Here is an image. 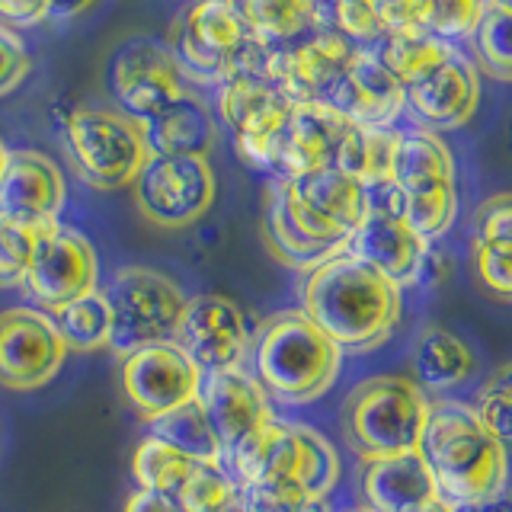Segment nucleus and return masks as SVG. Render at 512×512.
<instances>
[{"instance_id":"obj_1","label":"nucleus","mask_w":512,"mask_h":512,"mask_svg":"<svg viewBox=\"0 0 512 512\" xmlns=\"http://www.w3.org/2000/svg\"><path fill=\"white\" fill-rule=\"evenodd\" d=\"M301 311L343 352H368L391 340L404 314V288L349 250L301 279Z\"/></svg>"},{"instance_id":"obj_2","label":"nucleus","mask_w":512,"mask_h":512,"mask_svg":"<svg viewBox=\"0 0 512 512\" xmlns=\"http://www.w3.org/2000/svg\"><path fill=\"white\" fill-rule=\"evenodd\" d=\"M416 455L423 458L439 500L448 506L484 503L509 487V452L464 400H429Z\"/></svg>"},{"instance_id":"obj_3","label":"nucleus","mask_w":512,"mask_h":512,"mask_svg":"<svg viewBox=\"0 0 512 512\" xmlns=\"http://www.w3.org/2000/svg\"><path fill=\"white\" fill-rule=\"evenodd\" d=\"M253 378L269 400L304 407L324 397L340 378L343 349L304 311H279L263 320L250 346Z\"/></svg>"},{"instance_id":"obj_4","label":"nucleus","mask_w":512,"mask_h":512,"mask_svg":"<svg viewBox=\"0 0 512 512\" xmlns=\"http://www.w3.org/2000/svg\"><path fill=\"white\" fill-rule=\"evenodd\" d=\"M388 183L400 202V215L429 244H436L455 224V160L436 132H429V128L397 132Z\"/></svg>"},{"instance_id":"obj_5","label":"nucleus","mask_w":512,"mask_h":512,"mask_svg":"<svg viewBox=\"0 0 512 512\" xmlns=\"http://www.w3.org/2000/svg\"><path fill=\"white\" fill-rule=\"evenodd\" d=\"M429 397L407 375L359 381L343 404V432L362 461L416 452L426 426Z\"/></svg>"},{"instance_id":"obj_6","label":"nucleus","mask_w":512,"mask_h":512,"mask_svg":"<svg viewBox=\"0 0 512 512\" xmlns=\"http://www.w3.org/2000/svg\"><path fill=\"white\" fill-rule=\"evenodd\" d=\"M170 55L183 77L221 87L244 68H263L269 45L247 29L231 0H196L170 36Z\"/></svg>"},{"instance_id":"obj_7","label":"nucleus","mask_w":512,"mask_h":512,"mask_svg":"<svg viewBox=\"0 0 512 512\" xmlns=\"http://www.w3.org/2000/svg\"><path fill=\"white\" fill-rule=\"evenodd\" d=\"M64 148L77 176L93 189L132 186L151 157L141 125L119 109H74L64 122Z\"/></svg>"},{"instance_id":"obj_8","label":"nucleus","mask_w":512,"mask_h":512,"mask_svg":"<svg viewBox=\"0 0 512 512\" xmlns=\"http://www.w3.org/2000/svg\"><path fill=\"white\" fill-rule=\"evenodd\" d=\"M103 295L112 311L109 349L122 359L138 349L170 343L186 308L183 288L148 266L119 269Z\"/></svg>"},{"instance_id":"obj_9","label":"nucleus","mask_w":512,"mask_h":512,"mask_svg":"<svg viewBox=\"0 0 512 512\" xmlns=\"http://www.w3.org/2000/svg\"><path fill=\"white\" fill-rule=\"evenodd\" d=\"M221 119L234 132V148L240 160L256 170L276 173L285 125L295 103L272 84L263 68H244L218 87Z\"/></svg>"},{"instance_id":"obj_10","label":"nucleus","mask_w":512,"mask_h":512,"mask_svg":"<svg viewBox=\"0 0 512 512\" xmlns=\"http://www.w3.org/2000/svg\"><path fill=\"white\" fill-rule=\"evenodd\" d=\"M132 189L144 218L164 231H180L196 224L215 205L218 183L208 157L151 154Z\"/></svg>"},{"instance_id":"obj_11","label":"nucleus","mask_w":512,"mask_h":512,"mask_svg":"<svg viewBox=\"0 0 512 512\" xmlns=\"http://www.w3.org/2000/svg\"><path fill=\"white\" fill-rule=\"evenodd\" d=\"M368 208L356 231H352L346 250L359 256L362 263L378 269L384 279H391L397 288H410L423 279L426 260L432 244L416 234L407 218L400 215V202L391 183L365 189Z\"/></svg>"},{"instance_id":"obj_12","label":"nucleus","mask_w":512,"mask_h":512,"mask_svg":"<svg viewBox=\"0 0 512 512\" xmlns=\"http://www.w3.org/2000/svg\"><path fill=\"white\" fill-rule=\"evenodd\" d=\"M100 282V260L90 240L64 224H52L36 234L32 260L23 288L39 311H58L68 301L87 295Z\"/></svg>"},{"instance_id":"obj_13","label":"nucleus","mask_w":512,"mask_h":512,"mask_svg":"<svg viewBox=\"0 0 512 512\" xmlns=\"http://www.w3.org/2000/svg\"><path fill=\"white\" fill-rule=\"evenodd\" d=\"M359 45H352L333 26H324L292 45H269L266 77L276 84L288 100L298 103H324L356 58Z\"/></svg>"},{"instance_id":"obj_14","label":"nucleus","mask_w":512,"mask_h":512,"mask_svg":"<svg viewBox=\"0 0 512 512\" xmlns=\"http://www.w3.org/2000/svg\"><path fill=\"white\" fill-rule=\"evenodd\" d=\"M68 346L39 308H7L0 311V384L7 391H39L52 381Z\"/></svg>"},{"instance_id":"obj_15","label":"nucleus","mask_w":512,"mask_h":512,"mask_svg":"<svg viewBox=\"0 0 512 512\" xmlns=\"http://www.w3.org/2000/svg\"><path fill=\"white\" fill-rule=\"evenodd\" d=\"M202 378V368L173 340L138 349L122 359V391L144 416V423H154L157 416L196 400Z\"/></svg>"},{"instance_id":"obj_16","label":"nucleus","mask_w":512,"mask_h":512,"mask_svg":"<svg viewBox=\"0 0 512 512\" xmlns=\"http://www.w3.org/2000/svg\"><path fill=\"white\" fill-rule=\"evenodd\" d=\"M173 343L196 362L202 372H224L244 365L250 352V330L240 304L224 295L186 298V308L176 324Z\"/></svg>"},{"instance_id":"obj_17","label":"nucleus","mask_w":512,"mask_h":512,"mask_svg":"<svg viewBox=\"0 0 512 512\" xmlns=\"http://www.w3.org/2000/svg\"><path fill=\"white\" fill-rule=\"evenodd\" d=\"M64 173L42 151H10L0 173V221L20 224L26 231H45L58 224L64 208Z\"/></svg>"},{"instance_id":"obj_18","label":"nucleus","mask_w":512,"mask_h":512,"mask_svg":"<svg viewBox=\"0 0 512 512\" xmlns=\"http://www.w3.org/2000/svg\"><path fill=\"white\" fill-rule=\"evenodd\" d=\"M112 96L119 112L135 122H144L167 109L176 96H183V74L176 68L170 48L157 42H132L112 61L109 71Z\"/></svg>"},{"instance_id":"obj_19","label":"nucleus","mask_w":512,"mask_h":512,"mask_svg":"<svg viewBox=\"0 0 512 512\" xmlns=\"http://www.w3.org/2000/svg\"><path fill=\"white\" fill-rule=\"evenodd\" d=\"M324 106L340 112L352 125L391 128L400 112L407 109V93L372 48H359L356 58L349 61L346 74L336 80Z\"/></svg>"},{"instance_id":"obj_20","label":"nucleus","mask_w":512,"mask_h":512,"mask_svg":"<svg viewBox=\"0 0 512 512\" xmlns=\"http://www.w3.org/2000/svg\"><path fill=\"white\" fill-rule=\"evenodd\" d=\"M404 93L407 109L420 119V128H429L436 135L452 132L474 116L480 100V71L468 55L455 48L452 58L442 61L423 80L410 84Z\"/></svg>"},{"instance_id":"obj_21","label":"nucleus","mask_w":512,"mask_h":512,"mask_svg":"<svg viewBox=\"0 0 512 512\" xmlns=\"http://www.w3.org/2000/svg\"><path fill=\"white\" fill-rule=\"evenodd\" d=\"M199 400L218 432L221 448H231L250 432L276 420L272 400L244 365L224 368V372H205Z\"/></svg>"},{"instance_id":"obj_22","label":"nucleus","mask_w":512,"mask_h":512,"mask_svg":"<svg viewBox=\"0 0 512 512\" xmlns=\"http://www.w3.org/2000/svg\"><path fill=\"white\" fill-rule=\"evenodd\" d=\"M346 122L340 112H333L324 103H298L292 109V119L285 125L282 151H279V167L276 176H301L333 167L340 141L346 135Z\"/></svg>"},{"instance_id":"obj_23","label":"nucleus","mask_w":512,"mask_h":512,"mask_svg":"<svg viewBox=\"0 0 512 512\" xmlns=\"http://www.w3.org/2000/svg\"><path fill=\"white\" fill-rule=\"evenodd\" d=\"M362 500L368 512H423L439 493L416 452L372 458L362 468Z\"/></svg>"},{"instance_id":"obj_24","label":"nucleus","mask_w":512,"mask_h":512,"mask_svg":"<svg viewBox=\"0 0 512 512\" xmlns=\"http://www.w3.org/2000/svg\"><path fill=\"white\" fill-rule=\"evenodd\" d=\"M471 263L487 295L512 301V192L490 196L477 208Z\"/></svg>"},{"instance_id":"obj_25","label":"nucleus","mask_w":512,"mask_h":512,"mask_svg":"<svg viewBox=\"0 0 512 512\" xmlns=\"http://www.w3.org/2000/svg\"><path fill=\"white\" fill-rule=\"evenodd\" d=\"M151 154L205 157L218 141V122L199 96L183 93L157 116L138 122Z\"/></svg>"},{"instance_id":"obj_26","label":"nucleus","mask_w":512,"mask_h":512,"mask_svg":"<svg viewBox=\"0 0 512 512\" xmlns=\"http://www.w3.org/2000/svg\"><path fill=\"white\" fill-rule=\"evenodd\" d=\"M474 349L445 327H426L410 349V381L429 400L458 391L474 375Z\"/></svg>"},{"instance_id":"obj_27","label":"nucleus","mask_w":512,"mask_h":512,"mask_svg":"<svg viewBox=\"0 0 512 512\" xmlns=\"http://www.w3.org/2000/svg\"><path fill=\"white\" fill-rule=\"evenodd\" d=\"M240 20L263 45H292L311 32L330 26L327 7L320 0H231Z\"/></svg>"},{"instance_id":"obj_28","label":"nucleus","mask_w":512,"mask_h":512,"mask_svg":"<svg viewBox=\"0 0 512 512\" xmlns=\"http://www.w3.org/2000/svg\"><path fill=\"white\" fill-rule=\"evenodd\" d=\"M394 144H397V128L349 125L340 141V151H336L333 167L352 176L365 189L381 186L391 176Z\"/></svg>"},{"instance_id":"obj_29","label":"nucleus","mask_w":512,"mask_h":512,"mask_svg":"<svg viewBox=\"0 0 512 512\" xmlns=\"http://www.w3.org/2000/svg\"><path fill=\"white\" fill-rule=\"evenodd\" d=\"M372 52L381 58L384 68L400 80V87L407 90L416 80H423L426 74L436 71L442 61L452 58L455 45L429 36L426 29H413V32H384Z\"/></svg>"},{"instance_id":"obj_30","label":"nucleus","mask_w":512,"mask_h":512,"mask_svg":"<svg viewBox=\"0 0 512 512\" xmlns=\"http://www.w3.org/2000/svg\"><path fill=\"white\" fill-rule=\"evenodd\" d=\"M151 436L167 442L170 448H176V452L192 458V461L221 464V458H224L221 439H218L212 420H208V413H205L199 397L164 413V416H157V420L151 423Z\"/></svg>"},{"instance_id":"obj_31","label":"nucleus","mask_w":512,"mask_h":512,"mask_svg":"<svg viewBox=\"0 0 512 512\" xmlns=\"http://www.w3.org/2000/svg\"><path fill=\"white\" fill-rule=\"evenodd\" d=\"M52 324L61 336V343L74 349V352H96V349H109L112 340V311L109 301L100 288L68 301L64 308L48 314Z\"/></svg>"},{"instance_id":"obj_32","label":"nucleus","mask_w":512,"mask_h":512,"mask_svg":"<svg viewBox=\"0 0 512 512\" xmlns=\"http://www.w3.org/2000/svg\"><path fill=\"white\" fill-rule=\"evenodd\" d=\"M173 500L180 512H234L244 503V490L224 471V464L196 461Z\"/></svg>"},{"instance_id":"obj_33","label":"nucleus","mask_w":512,"mask_h":512,"mask_svg":"<svg viewBox=\"0 0 512 512\" xmlns=\"http://www.w3.org/2000/svg\"><path fill=\"white\" fill-rule=\"evenodd\" d=\"M477 71H484L493 80L512 84V13L487 0L484 13L471 32Z\"/></svg>"},{"instance_id":"obj_34","label":"nucleus","mask_w":512,"mask_h":512,"mask_svg":"<svg viewBox=\"0 0 512 512\" xmlns=\"http://www.w3.org/2000/svg\"><path fill=\"white\" fill-rule=\"evenodd\" d=\"M192 464H196V461L180 455L167 442L148 436V439H141V445L135 448V455H132V474L138 480V490H154V493L176 496V490H180V484L186 480Z\"/></svg>"},{"instance_id":"obj_35","label":"nucleus","mask_w":512,"mask_h":512,"mask_svg":"<svg viewBox=\"0 0 512 512\" xmlns=\"http://www.w3.org/2000/svg\"><path fill=\"white\" fill-rule=\"evenodd\" d=\"M471 407L480 416V423L490 429V436L506 452H512V362L500 365L484 381V388L477 391Z\"/></svg>"},{"instance_id":"obj_36","label":"nucleus","mask_w":512,"mask_h":512,"mask_svg":"<svg viewBox=\"0 0 512 512\" xmlns=\"http://www.w3.org/2000/svg\"><path fill=\"white\" fill-rule=\"evenodd\" d=\"M330 26L359 48H375L384 36V23L375 0H333L327 7Z\"/></svg>"},{"instance_id":"obj_37","label":"nucleus","mask_w":512,"mask_h":512,"mask_svg":"<svg viewBox=\"0 0 512 512\" xmlns=\"http://www.w3.org/2000/svg\"><path fill=\"white\" fill-rule=\"evenodd\" d=\"M487 0H426L423 29L436 39H464L471 36Z\"/></svg>"},{"instance_id":"obj_38","label":"nucleus","mask_w":512,"mask_h":512,"mask_svg":"<svg viewBox=\"0 0 512 512\" xmlns=\"http://www.w3.org/2000/svg\"><path fill=\"white\" fill-rule=\"evenodd\" d=\"M32 247H36V231L0 221V288H20L26 282Z\"/></svg>"},{"instance_id":"obj_39","label":"nucleus","mask_w":512,"mask_h":512,"mask_svg":"<svg viewBox=\"0 0 512 512\" xmlns=\"http://www.w3.org/2000/svg\"><path fill=\"white\" fill-rule=\"evenodd\" d=\"M29 68H32V61H29L23 39L16 36V29L0 23V96H7L20 87Z\"/></svg>"},{"instance_id":"obj_40","label":"nucleus","mask_w":512,"mask_h":512,"mask_svg":"<svg viewBox=\"0 0 512 512\" xmlns=\"http://www.w3.org/2000/svg\"><path fill=\"white\" fill-rule=\"evenodd\" d=\"M384 32H413L423 29L426 0H375Z\"/></svg>"},{"instance_id":"obj_41","label":"nucleus","mask_w":512,"mask_h":512,"mask_svg":"<svg viewBox=\"0 0 512 512\" xmlns=\"http://www.w3.org/2000/svg\"><path fill=\"white\" fill-rule=\"evenodd\" d=\"M4 26H36L45 20V0H0Z\"/></svg>"},{"instance_id":"obj_42","label":"nucleus","mask_w":512,"mask_h":512,"mask_svg":"<svg viewBox=\"0 0 512 512\" xmlns=\"http://www.w3.org/2000/svg\"><path fill=\"white\" fill-rule=\"evenodd\" d=\"M125 512H180L173 496L167 493H154V490H135L125 500Z\"/></svg>"},{"instance_id":"obj_43","label":"nucleus","mask_w":512,"mask_h":512,"mask_svg":"<svg viewBox=\"0 0 512 512\" xmlns=\"http://www.w3.org/2000/svg\"><path fill=\"white\" fill-rule=\"evenodd\" d=\"M96 0H45V20L52 23H68L74 16L87 13Z\"/></svg>"},{"instance_id":"obj_44","label":"nucleus","mask_w":512,"mask_h":512,"mask_svg":"<svg viewBox=\"0 0 512 512\" xmlns=\"http://www.w3.org/2000/svg\"><path fill=\"white\" fill-rule=\"evenodd\" d=\"M477 512H512V490H500V493H493L490 500L484 503H474Z\"/></svg>"},{"instance_id":"obj_45","label":"nucleus","mask_w":512,"mask_h":512,"mask_svg":"<svg viewBox=\"0 0 512 512\" xmlns=\"http://www.w3.org/2000/svg\"><path fill=\"white\" fill-rule=\"evenodd\" d=\"M7 157H10V151H7L4 138H0V173H4V167H7Z\"/></svg>"},{"instance_id":"obj_46","label":"nucleus","mask_w":512,"mask_h":512,"mask_svg":"<svg viewBox=\"0 0 512 512\" xmlns=\"http://www.w3.org/2000/svg\"><path fill=\"white\" fill-rule=\"evenodd\" d=\"M423 512H452V506H448V503H442V500H439V503H432V506H426Z\"/></svg>"},{"instance_id":"obj_47","label":"nucleus","mask_w":512,"mask_h":512,"mask_svg":"<svg viewBox=\"0 0 512 512\" xmlns=\"http://www.w3.org/2000/svg\"><path fill=\"white\" fill-rule=\"evenodd\" d=\"M493 4H496V7H503L506 13H512V0H493Z\"/></svg>"},{"instance_id":"obj_48","label":"nucleus","mask_w":512,"mask_h":512,"mask_svg":"<svg viewBox=\"0 0 512 512\" xmlns=\"http://www.w3.org/2000/svg\"><path fill=\"white\" fill-rule=\"evenodd\" d=\"M452 512H477V509H474V503H471V506H452Z\"/></svg>"},{"instance_id":"obj_49","label":"nucleus","mask_w":512,"mask_h":512,"mask_svg":"<svg viewBox=\"0 0 512 512\" xmlns=\"http://www.w3.org/2000/svg\"><path fill=\"white\" fill-rule=\"evenodd\" d=\"M234 512H250V509H247V503H240V506H237Z\"/></svg>"},{"instance_id":"obj_50","label":"nucleus","mask_w":512,"mask_h":512,"mask_svg":"<svg viewBox=\"0 0 512 512\" xmlns=\"http://www.w3.org/2000/svg\"><path fill=\"white\" fill-rule=\"evenodd\" d=\"M320 4H324V7H330V4H333V0H320Z\"/></svg>"},{"instance_id":"obj_51","label":"nucleus","mask_w":512,"mask_h":512,"mask_svg":"<svg viewBox=\"0 0 512 512\" xmlns=\"http://www.w3.org/2000/svg\"><path fill=\"white\" fill-rule=\"evenodd\" d=\"M356 512H368V509H356Z\"/></svg>"}]
</instances>
